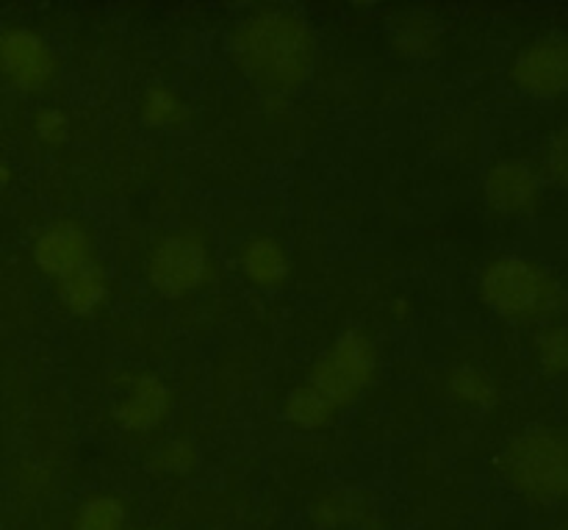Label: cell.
<instances>
[{
	"mask_svg": "<svg viewBox=\"0 0 568 530\" xmlns=\"http://www.w3.org/2000/svg\"><path fill=\"white\" fill-rule=\"evenodd\" d=\"M239 70L264 92H292L314 72L316 39L308 22L288 9H264L239 22L231 37Z\"/></svg>",
	"mask_w": 568,
	"mask_h": 530,
	"instance_id": "1",
	"label": "cell"
},
{
	"mask_svg": "<svg viewBox=\"0 0 568 530\" xmlns=\"http://www.w3.org/2000/svg\"><path fill=\"white\" fill-rule=\"evenodd\" d=\"M480 298L494 314L510 322H552L568 309L564 283L541 264L503 256L483 270Z\"/></svg>",
	"mask_w": 568,
	"mask_h": 530,
	"instance_id": "2",
	"label": "cell"
},
{
	"mask_svg": "<svg viewBox=\"0 0 568 530\" xmlns=\"http://www.w3.org/2000/svg\"><path fill=\"white\" fill-rule=\"evenodd\" d=\"M499 470L530 500H568V433L549 428L525 431L499 456Z\"/></svg>",
	"mask_w": 568,
	"mask_h": 530,
	"instance_id": "3",
	"label": "cell"
},
{
	"mask_svg": "<svg viewBox=\"0 0 568 530\" xmlns=\"http://www.w3.org/2000/svg\"><path fill=\"white\" fill-rule=\"evenodd\" d=\"M377 370V353L372 339L358 328L344 331L311 367L308 378L300 387L314 394L327 411L338 414L355 398H361Z\"/></svg>",
	"mask_w": 568,
	"mask_h": 530,
	"instance_id": "4",
	"label": "cell"
},
{
	"mask_svg": "<svg viewBox=\"0 0 568 530\" xmlns=\"http://www.w3.org/2000/svg\"><path fill=\"white\" fill-rule=\"evenodd\" d=\"M209 248L192 231L166 233L148 259V281L161 298H186L209 278Z\"/></svg>",
	"mask_w": 568,
	"mask_h": 530,
	"instance_id": "5",
	"label": "cell"
},
{
	"mask_svg": "<svg viewBox=\"0 0 568 530\" xmlns=\"http://www.w3.org/2000/svg\"><path fill=\"white\" fill-rule=\"evenodd\" d=\"M510 78L530 98L552 100L568 92V37H541L510 64Z\"/></svg>",
	"mask_w": 568,
	"mask_h": 530,
	"instance_id": "6",
	"label": "cell"
},
{
	"mask_svg": "<svg viewBox=\"0 0 568 530\" xmlns=\"http://www.w3.org/2000/svg\"><path fill=\"white\" fill-rule=\"evenodd\" d=\"M0 67L20 92H39L55 72V56L39 33L28 28H6L0 33Z\"/></svg>",
	"mask_w": 568,
	"mask_h": 530,
	"instance_id": "7",
	"label": "cell"
},
{
	"mask_svg": "<svg viewBox=\"0 0 568 530\" xmlns=\"http://www.w3.org/2000/svg\"><path fill=\"white\" fill-rule=\"evenodd\" d=\"M33 261L44 276L64 281L92 261V242L78 222L61 220L44 228L33 242Z\"/></svg>",
	"mask_w": 568,
	"mask_h": 530,
	"instance_id": "8",
	"label": "cell"
},
{
	"mask_svg": "<svg viewBox=\"0 0 568 530\" xmlns=\"http://www.w3.org/2000/svg\"><path fill=\"white\" fill-rule=\"evenodd\" d=\"M486 203L499 214H521L530 211L538 200V178L525 161H499L483 178Z\"/></svg>",
	"mask_w": 568,
	"mask_h": 530,
	"instance_id": "9",
	"label": "cell"
},
{
	"mask_svg": "<svg viewBox=\"0 0 568 530\" xmlns=\"http://www.w3.org/2000/svg\"><path fill=\"white\" fill-rule=\"evenodd\" d=\"M170 403L172 394L170 389H166V383L161 381L159 376H153V372H142V376L133 378L128 394L116 403L114 420L116 426L125 428V431H153V428L166 417Z\"/></svg>",
	"mask_w": 568,
	"mask_h": 530,
	"instance_id": "10",
	"label": "cell"
},
{
	"mask_svg": "<svg viewBox=\"0 0 568 530\" xmlns=\"http://www.w3.org/2000/svg\"><path fill=\"white\" fill-rule=\"evenodd\" d=\"M242 272L261 289L281 287L288 278V256L272 237H255L242 250Z\"/></svg>",
	"mask_w": 568,
	"mask_h": 530,
	"instance_id": "11",
	"label": "cell"
},
{
	"mask_svg": "<svg viewBox=\"0 0 568 530\" xmlns=\"http://www.w3.org/2000/svg\"><path fill=\"white\" fill-rule=\"evenodd\" d=\"M105 294H109V283L98 261H89L87 267L59 281V300L78 317L94 314L103 306Z\"/></svg>",
	"mask_w": 568,
	"mask_h": 530,
	"instance_id": "12",
	"label": "cell"
},
{
	"mask_svg": "<svg viewBox=\"0 0 568 530\" xmlns=\"http://www.w3.org/2000/svg\"><path fill=\"white\" fill-rule=\"evenodd\" d=\"M449 394H453L458 403L466 406H475V409H491L497 406L499 392H497V383L488 378V372H483L480 367H471V364H460L449 372Z\"/></svg>",
	"mask_w": 568,
	"mask_h": 530,
	"instance_id": "13",
	"label": "cell"
},
{
	"mask_svg": "<svg viewBox=\"0 0 568 530\" xmlns=\"http://www.w3.org/2000/svg\"><path fill=\"white\" fill-rule=\"evenodd\" d=\"M122 526H125V506L111 494L87 500L75 520V530H122Z\"/></svg>",
	"mask_w": 568,
	"mask_h": 530,
	"instance_id": "14",
	"label": "cell"
},
{
	"mask_svg": "<svg viewBox=\"0 0 568 530\" xmlns=\"http://www.w3.org/2000/svg\"><path fill=\"white\" fill-rule=\"evenodd\" d=\"M538 361H541V370L549 376H568V326H555L544 328L536 339Z\"/></svg>",
	"mask_w": 568,
	"mask_h": 530,
	"instance_id": "15",
	"label": "cell"
},
{
	"mask_svg": "<svg viewBox=\"0 0 568 530\" xmlns=\"http://www.w3.org/2000/svg\"><path fill=\"white\" fill-rule=\"evenodd\" d=\"M183 117V106L181 100L175 98V92L161 83L150 87L142 98V120L153 128H166L175 126L178 120Z\"/></svg>",
	"mask_w": 568,
	"mask_h": 530,
	"instance_id": "16",
	"label": "cell"
},
{
	"mask_svg": "<svg viewBox=\"0 0 568 530\" xmlns=\"http://www.w3.org/2000/svg\"><path fill=\"white\" fill-rule=\"evenodd\" d=\"M394 44L403 53L425 56L436 48V28L430 26L427 17H403L399 20V31L394 33Z\"/></svg>",
	"mask_w": 568,
	"mask_h": 530,
	"instance_id": "17",
	"label": "cell"
},
{
	"mask_svg": "<svg viewBox=\"0 0 568 530\" xmlns=\"http://www.w3.org/2000/svg\"><path fill=\"white\" fill-rule=\"evenodd\" d=\"M194 464H197V450H194L189 439H175V442H170L153 456V470L159 472H178V476H183V472H192Z\"/></svg>",
	"mask_w": 568,
	"mask_h": 530,
	"instance_id": "18",
	"label": "cell"
},
{
	"mask_svg": "<svg viewBox=\"0 0 568 530\" xmlns=\"http://www.w3.org/2000/svg\"><path fill=\"white\" fill-rule=\"evenodd\" d=\"M314 514V522L320 528H338L344 522H353L355 520V506L353 500H347L344 494H327L322 498L320 503L311 509Z\"/></svg>",
	"mask_w": 568,
	"mask_h": 530,
	"instance_id": "19",
	"label": "cell"
},
{
	"mask_svg": "<svg viewBox=\"0 0 568 530\" xmlns=\"http://www.w3.org/2000/svg\"><path fill=\"white\" fill-rule=\"evenodd\" d=\"M33 131L42 142L48 144H61L70 133V120L61 109H42L37 117H33Z\"/></svg>",
	"mask_w": 568,
	"mask_h": 530,
	"instance_id": "20",
	"label": "cell"
},
{
	"mask_svg": "<svg viewBox=\"0 0 568 530\" xmlns=\"http://www.w3.org/2000/svg\"><path fill=\"white\" fill-rule=\"evenodd\" d=\"M547 164L555 181H558L568 192V126H564L558 133H555L552 144H549Z\"/></svg>",
	"mask_w": 568,
	"mask_h": 530,
	"instance_id": "21",
	"label": "cell"
}]
</instances>
